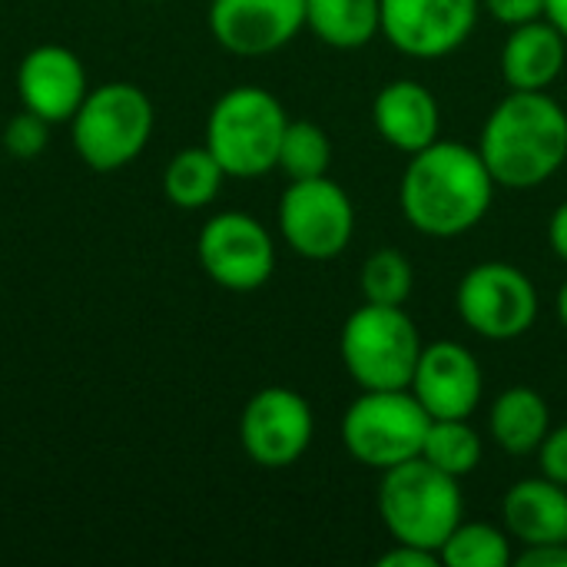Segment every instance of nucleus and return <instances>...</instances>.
<instances>
[{"label": "nucleus", "mask_w": 567, "mask_h": 567, "mask_svg": "<svg viewBox=\"0 0 567 567\" xmlns=\"http://www.w3.org/2000/svg\"><path fill=\"white\" fill-rule=\"evenodd\" d=\"M375 130L399 150L415 156L439 140V100L419 80H392L372 103Z\"/></svg>", "instance_id": "nucleus-16"}, {"label": "nucleus", "mask_w": 567, "mask_h": 567, "mask_svg": "<svg viewBox=\"0 0 567 567\" xmlns=\"http://www.w3.org/2000/svg\"><path fill=\"white\" fill-rule=\"evenodd\" d=\"M478 23V0H382V37L405 56L455 53Z\"/></svg>", "instance_id": "nucleus-12"}, {"label": "nucleus", "mask_w": 567, "mask_h": 567, "mask_svg": "<svg viewBox=\"0 0 567 567\" xmlns=\"http://www.w3.org/2000/svg\"><path fill=\"white\" fill-rule=\"evenodd\" d=\"M47 140H50V123L43 116L30 113V110H20L3 126V150L13 159H33V156H40L47 150Z\"/></svg>", "instance_id": "nucleus-26"}, {"label": "nucleus", "mask_w": 567, "mask_h": 567, "mask_svg": "<svg viewBox=\"0 0 567 567\" xmlns=\"http://www.w3.org/2000/svg\"><path fill=\"white\" fill-rule=\"evenodd\" d=\"M415 272L399 249H375L362 266V296L375 306H405L412 296Z\"/></svg>", "instance_id": "nucleus-25"}, {"label": "nucleus", "mask_w": 567, "mask_h": 567, "mask_svg": "<svg viewBox=\"0 0 567 567\" xmlns=\"http://www.w3.org/2000/svg\"><path fill=\"white\" fill-rule=\"evenodd\" d=\"M312 435V405L286 385H269L256 392L239 419V442L259 468L296 465L309 452Z\"/></svg>", "instance_id": "nucleus-11"}, {"label": "nucleus", "mask_w": 567, "mask_h": 567, "mask_svg": "<svg viewBox=\"0 0 567 567\" xmlns=\"http://www.w3.org/2000/svg\"><path fill=\"white\" fill-rule=\"evenodd\" d=\"M17 93L23 110L53 123H70L90 93L83 60L60 43L33 47L17 66Z\"/></svg>", "instance_id": "nucleus-15"}, {"label": "nucleus", "mask_w": 567, "mask_h": 567, "mask_svg": "<svg viewBox=\"0 0 567 567\" xmlns=\"http://www.w3.org/2000/svg\"><path fill=\"white\" fill-rule=\"evenodd\" d=\"M478 153L498 186L535 189L567 163V113L545 90H512L485 120Z\"/></svg>", "instance_id": "nucleus-2"}, {"label": "nucleus", "mask_w": 567, "mask_h": 567, "mask_svg": "<svg viewBox=\"0 0 567 567\" xmlns=\"http://www.w3.org/2000/svg\"><path fill=\"white\" fill-rule=\"evenodd\" d=\"M538 458H542L538 462L542 475L567 488V425L545 435V442L538 445Z\"/></svg>", "instance_id": "nucleus-27"}, {"label": "nucleus", "mask_w": 567, "mask_h": 567, "mask_svg": "<svg viewBox=\"0 0 567 567\" xmlns=\"http://www.w3.org/2000/svg\"><path fill=\"white\" fill-rule=\"evenodd\" d=\"M439 558L449 567H505L512 565V535L485 522H458Z\"/></svg>", "instance_id": "nucleus-23"}, {"label": "nucleus", "mask_w": 567, "mask_h": 567, "mask_svg": "<svg viewBox=\"0 0 567 567\" xmlns=\"http://www.w3.org/2000/svg\"><path fill=\"white\" fill-rule=\"evenodd\" d=\"M455 302L462 322L492 342H512L538 319V289L512 262H482L468 269Z\"/></svg>", "instance_id": "nucleus-9"}, {"label": "nucleus", "mask_w": 567, "mask_h": 567, "mask_svg": "<svg viewBox=\"0 0 567 567\" xmlns=\"http://www.w3.org/2000/svg\"><path fill=\"white\" fill-rule=\"evenodd\" d=\"M279 233L296 256L329 262L352 243L355 206L349 193L329 176L292 179L279 199Z\"/></svg>", "instance_id": "nucleus-8"}, {"label": "nucleus", "mask_w": 567, "mask_h": 567, "mask_svg": "<svg viewBox=\"0 0 567 567\" xmlns=\"http://www.w3.org/2000/svg\"><path fill=\"white\" fill-rule=\"evenodd\" d=\"M462 508L465 502L458 478L445 475L422 455L382 472L379 515L399 545L439 551L445 538L458 528Z\"/></svg>", "instance_id": "nucleus-3"}, {"label": "nucleus", "mask_w": 567, "mask_h": 567, "mask_svg": "<svg viewBox=\"0 0 567 567\" xmlns=\"http://www.w3.org/2000/svg\"><path fill=\"white\" fill-rule=\"evenodd\" d=\"M156 110L146 90L126 80L93 86L70 120L76 156L93 173H116L130 166L150 143Z\"/></svg>", "instance_id": "nucleus-5"}, {"label": "nucleus", "mask_w": 567, "mask_h": 567, "mask_svg": "<svg viewBox=\"0 0 567 567\" xmlns=\"http://www.w3.org/2000/svg\"><path fill=\"white\" fill-rule=\"evenodd\" d=\"M442 565L439 551H429V548H419V545H399L392 551H385L379 558V567H435Z\"/></svg>", "instance_id": "nucleus-29"}, {"label": "nucleus", "mask_w": 567, "mask_h": 567, "mask_svg": "<svg viewBox=\"0 0 567 567\" xmlns=\"http://www.w3.org/2000/svg\"><path fill=\"white\" fill-rule=\"evenodd\" d=\"M306 27L336 50H359L382 33V0H306Z\"/></svg>", "instance_id": "nucleus-20"}, {"label": "nucleus", "mask_w": 567, "mask_h": 567, "mask_svg": "<svg viewBox=\"0 0 567 567\" xmlns=\"http://www.w3.org/2000/svg\"><path fill=\"white\" fill-rule=\"evenodd\" d=\"M545 17L558 27V33L567 40V0H545Z\"/></svg>", "instance_id": "nucleus-32"}, {"label": "nucleus", "mask_w": 567, "mask_h": 567, "mask_svg": "<svg viewBox=\"0 0 567 567\" xmlns=\"http://www.w3.org/2000/svg\"><path fill=\"white\" fill-rule=\"evenodd\" d=\"M505 532L528 545H555L567 538V488L551 478H525L502 502Z\"/></svg>", "instance_id": "nucleus-18"}, {"label": "nucleus", "mask_w": 567, "mask_h": 567, "mask_svg": "<svg viewBox=\"0 0 567 567\" xmlns=\"http://www.w3.org/2000/svg\"><path fill=\"white\" fill-rule=\"evenodd\" d=\"M567 60V40L548 17L512 27V37L502 47V76L512 90H548Z\"/></svg>", "instance_id": "nucleus-17"}, {"label": "nucleus", "mask_w": 567, "mask_h": 567, "mask_svg": "<svg viewBox=\"0 0 567 567\" xmlns=\"http://www.w3.org/2000/svg\"><path fill=\"white\" fill-rule=\"evenodd\" d=\"M306 27V0H213L209 30L236 56L282 50Z\"/></svg>", "instance_id": "nucleus-13"}, {"label": "nucleus", "mask_w": 567, "mask_h": 567, "mask_svg": "<svg viewBox=\"0 0 567 567\" xmlns=\"http://www.w3.org/2000/svg\"><path fill=\"white\" fill-rule=\"evenodd\" d=\"M409 389L432 419H468L482 402L485 379L478 359L465 346L442 339L422 346Z\"/></svg>", "instance_id": "nucleus-14"}, {"label": "nucleus", "mask_w": 567, "mask_h": 567, "mask_svg": "<svg viewBox=\"0 0 567 567\" xmlns=\"http://www.w3.org/2000/svg\"><path fill=\"white\" fill-rule=\"evenodd\" d=\"M485 7L498 23L508 27H522L545 17V0H485Z\"/></svg>", "instance_id": "nucleus-28"}, {"label": "nucleus", "mask_w": 567, "mask_h": 567, "mask_svg": "<svg viewBox=\"0 0 567 567\" xmlns=\"http://www.w3.org/2000/svg\"><path fill=\"white\" fill-rule=\"evenodd\" d=\"M488 425H492V439L498 442V449H505L508 455H532L551 432L548 402L535 389H525V385L505 389L492 405Z\"/></svg>", "instance_id": "nucleus-19"}, {"label": "nucleus", "mask_w": 567, "mask_h": 567, "mask_svg": "<svg viewBox=\"0 0 567 567\" xmlns=\"http://www.w3.org/2000/svg\"><path fill=\"white\" fill-rule=\"evenodd\" d=\"M286 126L289 116L269 90L233 86L209 110L206 146L226 176L259 179L276 169Z\"/></svg>", "instance_id": "nucleus-4"}, {"label": "nucleus", "mask_w": 567, "mask_h": 567, "mask_svg": "<svg viewBox=\"0 0 567 567\" xmlns=\"http://www.w3.org/2000/svg\"><path fill=\"white\" fill-rule=\"evenodd\" d=\"M429 425L412 389H365L342 415V445L365 468L389 472L422 455Z\"/></svg>", "instance_id": "nucleus-6"}, {"label": "nucleus", "mask_w": 567, "mask_h": 567, "mask_svg": "<svg viewBox=\"0 0 567 567\" xmlns=\"http://www.w3.org/2000/svg\"><path fill=\"white\" fill-rule=\"evenodd\" d=\"M339 352L346 372L362 389H409L422 355V339L402 306L365 302L346 319Z\"/></svg>", "instance_id": "nucleus-7"}, {"label": "nucleus", "mask_w": 567, "mask_h": 567, "mask_svg": "<svg viewBox=\"0 0 567 567\" xmlns=\"http://www.w3.org/2000/svg\"><path fill=\"white\" fill-rule=\"evenodd\" d=\"M548 243L555 249V256L567 262V203H561L555 213H551V223H548Z\"/></svg>", "instance_id": "nucleus-31"}, {"label": "nucleus", "mask_w": 567, "mask_h": 567, "mask_svg": "<svg viewBox=\"0 0 567 567\" xmlns=\"http://www.w3.org/2000/svg\"><path fill=\"white\" fill-rule=\"evenodd\" d=\"M555 309H558V319H561V326H565V329H567V279H565V282H561V289H558Z\"/></svg>", "instance_id": "nucleus-33"}, {"label": "nucleus", "mask_w": 567, "mask_h": 567, "mask_svg": "<svg viewBox=\"0 0 567 567\" xmlns=\"http://www.w3.org/2000/svg\"><path fill=\"white\" fill-rule=\"evenodd\" d=\"M495 186L478 150L435 140L412 156L399 186V203L422 236L452 239L488 216Z\"/></svg>", "instance_id": "nucleus-1"}, {"label": "nucleus", "mask_w": 567, "mask_h": 567, "mask_svg": "<svg viewBox=\"0 0 567 567\" xmlns=\"http://www.w3.org/2000/svg\"><path fill=\"white\" fill-rule=\"evenodd\" d=\"M522 567H567V545L555 542V545H528L518 555Z\"/></svg>", "instance_id": "nucleus-30"}, {"label": "nucleus", "mask_w": 567, "mask_h": 567, "mask_svg": "<svg viewBox=\"0 0 567 567\" xmlns=\"http://www.w3.org/2000/svg\"><path fill=\"white\" fill-rule=\"evenodd\" d=\"M226 173L209 146L179 150L163 169V193L179 209H203L219 196Z\"/></svg>", "instance_id": "nucleus-21"}, {"label": "nucleus", "mask_w": 567, "mask_h": 567, "mask_svg": "<svg viewBox=\"0 0 567 567\" xmlns=\"http://www.w3.org/2000/svg\"><path fill=\"white\" fill-rule=\"evenodd\" d=\"M203 272L229 292H256L276 272V243L249 213H216L196 239Z\"/></svg>", "instance_id": "nucleus-10"}, {"label": "nucleus", "mask_w": 567, "mask_h": 567, "mask_svg": "<svg viewBox=\"0 0 567 567\" xmlns=\"http://www.w3.org/2000/svg\"><path fill=\"white\" fill-rule=\"evenodd\" d=\"M565 545H567V538H565Z\"/></svg>", "instance_id": "nucleus-34"}, {"label": "nucleus", "mask_w": 567, "mask_h": 567, "mask_svg": "<svg viewBox=\"0 0 567 567\" xmlns=\"http://www.w3.org/2000/svg\"><path fill=\"white\" fill-rule=\"evenodd\" d=\"M422 458L452 478H465L482 462V435L468 425V419H432Z\"/></svg>", "instance_id": "nucleus-22"}, {"label": "nucleus", "mask_w": 567, "mask_h": 567, "mask_svg": "<svg viewBox=\"0 0 567 567\" xmlns=\"http://www.w3.org/2000/svg\"><path fill=\"white\" fill-rule=\"evenodd\" d=\"M329 163H332L329 133L319 123L289 120L286 133H282V146H279V163L276 166L289 179H316V176H329Z\"/></svg>", "instance_id": "nucleus-24"}]
</instances>
